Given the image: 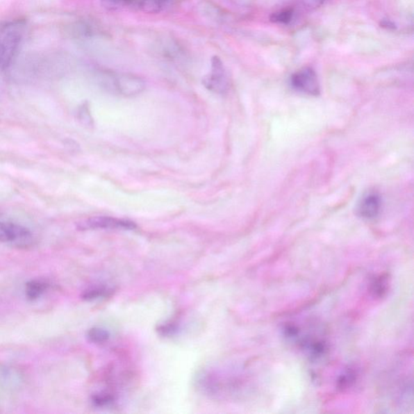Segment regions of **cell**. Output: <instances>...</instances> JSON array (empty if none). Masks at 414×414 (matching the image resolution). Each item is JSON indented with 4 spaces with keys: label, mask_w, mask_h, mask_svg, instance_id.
<instances>
[{
    "label": "cell",
    "mask_w": 414,
    "mask_h": 414,
    "mask_svg": "<svg viewBox=\"0 0 414 414\" xmlns=\"http://www.w3.org/2000/svg\"><path fill=\"white\" fill-rule=\"evenodd\" d=\"M169 2V0H140L139 7L142 12L156 14L163 11Z\"/></svg>",
    "instance_id": "10"
},
{
    "label": "cell",
    "mask_w": 414,
    "mask_h": 414,
    "mask_svg": "<svg viewBox=\"0 0 414 414\" xmlns=\"http://www.w3.org/2000/svg\"><path fill=\"white\" fill-rule=\"evenodd\" d=\"M292 87L297 91L312 96L320 94V85L313 69L305 67L295 72L290 78Z\"/></svg>",
    "instance_id": "5"
},
{
    "label": "cell",
    "mask_w": 414,
    "mask_h": 414,
    "mask_svg": "<svg viewBox=\"0 0 414 414\" xmlns=\"http://www.w3.org/2000/svg\"><path fill=\"white\" fill-rule=\"evenodd\" d=\"M87 337L90 342L100 345L106 342L110 339V333L105 329L94 327L88 330Z\"/></svg>",
    "instance_id": "12"
},
{
    "label": "cell",
    "mask_w": 414,
    "mask_h": 414,
    "mask_svg": "<svg viewBox=\"0 0 414 414\" xmlns=\"http://www.w3.org/2000/svg\"><path fill=\"white\" fill-rule=\"evenodd\" d=\"M21 376L13 368L0 367V386L7 388H15L21 383Z\"/></svg>",
    "instance_id": "8"
},
{
    "label": "cell",
    "mask_w": 414,
    "mask_h": 414,
    "mask_svg": "<svg viewBox=\"0 0 414 414\" xmlns=\"http://www.w3.org/2000/svg\"><path fill=\"white\" fill-rule=\"evenodd\" d=\"M304 3L310 8H318L324 3L325 0H303Z\"/></svg>",
    "instance_id": "17"
},
{
    "label": "cell",
    "mask_w": 414,
    "mask_h": 414,
    "mask_svg": "<svg viewBox=\"0 0 414 414\" xmlns=\"http://www.w3.org/2000/svg\"><path fill=\"white\" fill-rule=\"evenodd\" d=\"M115 399L110 395H104V394H98L92 397V402L96 406H105L110 405Z\"/></svg>",
    "instance_id": "15"
},
{
    "label": "cell",
    "mask_w": 414,
    "mask_h": 414,
    "mask_svg": "<svg viewBox=\"0 0 414 414\" xmlns=\"http://www.w3.org/2000/svg\"><path fill=\"white\" fill-rule=\"evenodd\" d=\"M112 292V289L106 287L92 288L83 292L82 299L86 300V301H92V300L110 297Z\"/></svg>",
    "instance_id": "11"
},
{
    "label": "cell",
    "mask_w": 414,
    "mask_h": 414,
    "mask_svg": "<svg viewBox=\"0 0 414 414\" xmlns=\"http://www.w3.org/2000/svg\"><path fill=\"white\" fill-rule=\"evenodd\" d=\"M136 1L137 0H101V4L108 11H115V10L130 6Z\"/></svg>",
    "instance_id": "13"
},
{
    "label": "cell",
    "mask_w": 414,
    "mask_h": 414,
    "mask_svg": "<svg viewBox=\"0 0 414 414\" xmlns=\"http://www.w3.org/2000/svg\"><path fill=\"white\" fill-rule=\"evenodd\" d=\"M26 22L15 19L0 24V69L6 70L16 58L22 47Z\"/></svg>",
    "instance_id": "1"
},
{
    "label": "cell",
    "mask_w": 414,
    "mask_h": 414,
    "mask_svg": "<svg viewBox=\"0 0 414 414\" xmlns=\"http://www.w3.org/2000/svg\"><path fill=\"white\" fill-rule=\"evenodd\" d=\"M293 11L292 9H284L282 11L271 15L270 21L274 23L287 24L292 22Z\"/></svg>",
    "instance_id": "14"
},
{
    "label": "cell",
    "mask_w": 414,
    "mask_h": 414,
    "mask_svg": "<svg viewBox=\"0 0 414 414\" xmlns=\"http://www.w3.org/2000/svg\"><path fill=\"white\" fill-rule=\"evenodd\" d=\"M381 26L388 29L396 28L395 24L392 22L391 21H389V19H384V21H383L381 23Z\"/></svg>",
    "instance_id": "18"
},
{
    "label": "cell",
    "mask_w": 414,
    "mask_h": 414,
    "mask_svg": "<svg viewBox=\"0 0 414 414\" xmlns=\"http://www.w3.org/2000/svg\"><path fill=\"white\" fill-rule=\"evenodd\" d=\"M210 72L203 78V85L206 90L224 94L229 90V80L224 63L218 56L211 58Z\"/></svg>",
    "instance_id": "3"
},
{
    "label": "cell",
    "mask_w": 414,
    "mask_h": 414,
    "mask_svg": "<svg viewBox=\"0 0 414 414\" xmlns=\"http://www.w3.org/2000/svg\"><path fill=\"white\" fill-rule=\"evenodd\" d=\"M31 238L28 229L8 222H0V242L23 243Z\"/></svg>",
    "instance_id": "6"
},
{
    "label": "cell",
    "mask_w": 414,
    "mask_h": 414,
    "mask_svg": "<svg viewBox=\"0 0 414 414\" xmlns=\"http://www.w3.org/2000/svg\"><path fill=\"white\" fill-rule=\"evenodd\" d=\"M101 82L108 92L123 97L139 95L146 88L144 78L131 73L104 72Z\"/></svg>",
    "instance_id": "2"
},
{
    "label": "cell",
    "mask_w": 414,
    "mask_h": 414,
    "mask_svg": "<svg viewBox=\"0 0 414 414\" xmlns=\"http://www.w3.org/2000/svg\"><path fill=\"white\" fill-rule=\"evenodd\" d=\"M88 106H83L81 112H80V115H81V119L83 122H85L86 124H91V123L92 122V117L90 115V111H88V108H87Z\"/></svg>",
    "instance_id": "16"
},
{
    "label": "cell",
    "mask_w": 414,
    "mask_h": 414,
    "mask_svg": "<svg viewBox=\"0 0 414 414\" xmlns=\"http://www.w3.org/2000/svg\"><path fill=\"white\" fill-rule=\"evenodd\" d=\"M137 228L134 222L126 220L113 218L108 216H96L83 220L77 224L81 231L97 229H121L134 230Z\"/></svg>",
    "instance_id": "4"
},
{
    "label": "cell",
    "mask_w": 414,
    "mask_h": 414,
    "mask_svg": "<svg viewBox=\"0 0 414 414\" xmlns=\"http://www.w3.org/2000/svg\"><path fill=\"white\" fill-rule=\"evenodd\" d=\"M381 197L377 193L365 194L358 205V214L363 219L373 220L376 218L381 210Z\"/></svg>",
    "instance_id": "7"
},
{
    "label": "cell",
    "mask_w": 414,
    "mask_h": 414,
    "mask_svg": "<svg viewBox=\"0 0 414 414\" xmlns=\"http://www.w3.org/2000/svg\"><path fill=\"white\" fill-rule=\"evenodd\" d=\"M49 285L44 281L31 280L26 285V297L31 301H34L47 292Z\"/></svg>",
    "instance_id": "9"
}]
</instances>
